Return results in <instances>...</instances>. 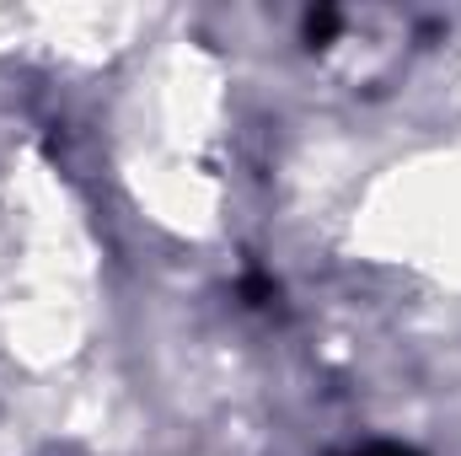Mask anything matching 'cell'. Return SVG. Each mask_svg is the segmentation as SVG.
<instances>
[{"label":"cell","mask_w":461,"mask_h":456,"mask_svg":"<svg viewBox=\"0 0 461 456\" xmlns=\"http://www.w3.org/2000/svg\"><path fill=\"white\" fill-rule=\"evenodd\" d=\"M359 456H424V451H413V446H402V441H370Z\"/></svg>","instance_id":"obj_3"},{"label":"cell","mask_w":461,"mask_h":456,"mask_svg":"<svg viewBox=\"0 0 461 456\" xmlns=\"http://www.w3.org/2000/svg\"><path fill=\"white\" fill-rule=\"evenodd\" d=\"M274 290H279V285H274L268 274H247V279H241V301H247V306H263V301H274Z\"/></svg>","instance_id":"obj_2"},{"label":"cell","mask_w":461,"mask_h":456,"mask_svg":"<svg viewBox=\"0 0 461 456\" xmlns=\"http://www.w3.org/2000/svg\"><path fill=\"white\" fill-rule=\"evenodd\" d=\"M339 22H344V16H339L333 5H317V11H306V43H328V38L339 32Z\"/></svg>","instance_id":"obj_1"}]
</instances>
